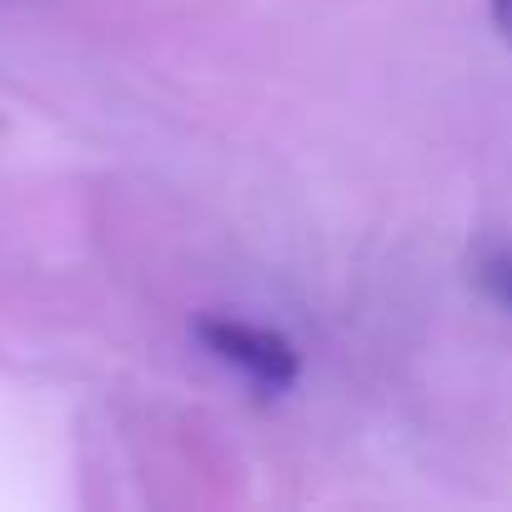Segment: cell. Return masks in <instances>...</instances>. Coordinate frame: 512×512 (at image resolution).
Masks as SVG:
<instances>
[{"label": "cell", "instance_id": "obj_1", "mask_svg": "<svg viewBox=\"0 0 512 512\" xmlns=\"http://www.w3.org/2000/svg\"><path fill=\"white\" fill-rule=\"evenodd\" d=\"M196 337L206 342V352H211L216 362L236 367L256 392H267V397L287 392V387L297 382V372H302L297 347H292L282 332L262 327V322H241V317H201V322H196Z\"/></svg>", "mask_w": 512, "mask_h": 512}, {"label": "cell", "instance_id": "obj_2", "mask_svg": "<svg viewBox=\"0 0 512 512\" xmlns=\"http://www.w3.org/2000/svg\"><path fill=\"white\" fill-rule=\"evenodd\" d=\"M477 287H482L497 307L512 312V246H497V251L482 256V262H477Z\"/></svg>", "mask_w": 512, "mask_h": 512}, {"label": "cell", "instance_id": "obj_3", "mask_svg": "<svg viewBox=\"0 0 512 512\" xmlns=\"http://www.w3.org/2000/svg\"><path fill=\"white\" fill-rule=\"evenodd\" d=\"M492 21H497V31H502V41L512 46V0H492Z\"/></svg>", "mask_w": 512, "mask_h": 512}]
</instances>
